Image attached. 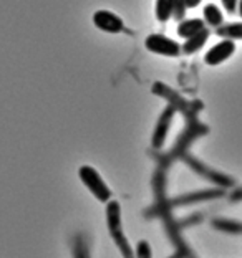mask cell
I'll return each instance as SVG.
<instances>
[{"instance_id":"7c38bea8","label":"cell","mask_w":242,"mask_h":258,"mask_svg":"<svg viewBox=\"0 0 242 258\" xmlns=\"http://www.w3.org/2000/svg\"><path fill=\"white\" fill-rule=\"evenodd\" d=\"M237 7H239V14H240V17H242V0H239V5H237Z\"/></svg>"},{"instance_id":"277c9868","label":"cell","mask_w":242,"mask_h":258,"mask_svg":"<svg viewBox=\"0 0 242 258\" xmlns=\"http://www.w3.org/2000/svg\"><path fill=\"white\" fill-rule=\"evenodd\" d=\"M208 38H209V30H208V28H204V30H201L199 33L192 35L191 38H187L184 42V45L181 46V51L184 55L196 53V51H199L204 46V43L208 42Z\"/></svg>"},{"instance_id":"7a4b0ae2","label":"cell","mask_w":242,"mask_h":258,"mask_svg":"<svg viewBox=\"0 0 242 258\" xmlns=\"http://www.w3.org/2000/svg\"><path fill=\"white\" fill-rule=\"evenodd\" d=\"M93 23H95L96 28L108 33H120L125 28L123 20L110 10H96L95 15H93Z\"/></svg>"},{"instance_id":"52a82bcc","label":"cell","mask_w":242,"mask_h":258,"mask_svg":"<svg viewBox=\"0 0 242 258\" xmlns=\"http://www.w3.org/2000/svg\"><path fill=\"white\" fill-rule=\"evenodd\" d=\"M204 19L211 27H216V28H219L224 22L222 12L217 9V5H214V4H209L204 7Z\"/></svg>"},{"instance_id":"ba28073f","label":"cell","mask_w":242,"mask_h":258,"mask_svg":"<svg viewBox=\"0 0 242 258\" xmlns=\"http://www.w3.org/2000/svg\"><path fill=\"white\" fill-rule=\"evenodd\" d=\"M174 12V0H156V19L168 22Z\"/></svg>"},{"instance_id":"6da1fadb","label":"cell","mask_w":242,"mask_h":258,"mask_svg":"<svg viewBox=\"0 0 242 258\" xmlns=\"http://www.w3.org/2000/svg\"><path fill=\"white\" fill-rule=\"evenodd\" d=\"M144 46L156 55L178 56L181 53V45L178 42H174V40L164 37L161 33H153L150 37H146Z\"/></svg>"},{"instance_id":"8992f818","label":"cell","mask_w":242,"mask_h":258,"mask_svg":"<svg viewBox=\"0 0 242 258\" xmlns=\"http://www.w3.org/2000/svg\"><path fill=\"white\" fill-rule=\"evenodd\" d=\"M219 37L226 40H242V22L239 23H227V25H221L216 32Z\"/></svg>"},{"instance_id":"30bf717a","label":"cell","mask_w":242,"mask_h":258,"mask_svg":"<svg viewBox=\"0 0 242 258\" xmlns=\"http://www.w3.org/2000/svg\"><path fill=\"white\" fill-rule=\"evenodd\" d=\"M221 2L229 14H234L235 9H237V5H239V0H221Z\"/></svg>"},{"instance_id":"3957f363","label":"cell","mask_w":242,"mask_h":258,"mask_svg":"<svg viewBox=\"0 0 242 258\" xmlns=\"http://www.w3.org/2000/svg\"><path fill=\"white\" fill-rule=\"evenodd\" d=\"M235 51V43L232 40H226L224 38L222 42L216 43L212 48L206 53L204 61L211 64V67H216V64H221L222 61H226L227 58H231Z\"/></svg>"},{"instance_id":"9c48e42d","label":"cell","mask_w":242,"mask_h":258,"mask_svg":"<svg viewBox=\"0 0 242 258\" xmlns=\"http://www.w3.org/2000/svg\"><path fill=\"white\" fill-rule=\"evenodd\" d=\"M186 9H187L186 0H174V12H173V15L178 20L182 22V19H184V15H186Z\"/></svg>"},{"instance_id":"5b68a950","label":"cell","mask_w":242,"mask_h":258,"mask_svg":"<svg viewBox=\"0 0 242 258\" xmlns=\"http://www.w3.org/2000/svg\"><path fill=\"white\" fill-rule=\"evenodd\" d=\"M204 22L201 19H189V20H182L178 25V35L181 38H191L192 35L199 33L201 30H204Z\"/></svg>"},{"instance_id":"8fae6325","label":"cell","mask_w":242,"mask_h":258,"mask_svg":"<svg viewBox=\"0 0 242 258\" xmlns=\"http://www.w3.org/2000/svg\"><path fill=\"white\" fill-rule=\"evenodd\" d=\"M203 2V0H186V4H187V9H194V7H198V5Z\"/></svg>"}]
</instances>
